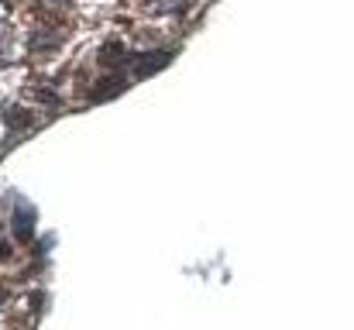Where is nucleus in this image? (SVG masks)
I'll return each instance as SVG.
<instances>
[{
	"mask_svg": "<svg viewBox=\"0 0 354 330\" xmlns=\"http://www.w3.org/2000/svg\"><path fill=\"white\" fill-rule=\"evenodd\" d=\"M169 62H172V52H141V55H131V59H127L134 80H148V76H155L158 69H165Z\"/></svg>",
	"mask_w": 354,
	"mask_h": 330,
	"instance_id": "nucleus-1",
	"label": "nucleus"
},
{
	"mask_svg": "<svg viewBox=\"0 0 354 330\" xmlns=\"http://www.w3.org/2000/svg\"><path fill=\"white\" fill-rule=\"evenodd\" d=\"M14 237H17L21 244H28V241L35 237V210H31V203H24V200L14 203Z\"/></svg>",
	"mask_w": 354,
	"mask_h": 330,
	"instance_id": "nucleus-2",
	"label": "nucleus"
},
{
	"mask_svg": "<svg viewBox=\"0 0 354 330\" xmlns=\"http://www.w3.org/2000/svg\"><path fill=\"white\" fill-rule=\"evenodd\" d=\"M3 124L10 127V131H17V127H31L35 124V113L24 107H7L3 110Z\"/></svg>",
	"mask_w": 354,
	"mask_h": 330,
	"instance_id": "nucleus-5",
	"label": "nucleus"
},
{
	"mask_svg": "<svg viewBox=\"0 0 354 330\" xmlns=\"http://www.w3.org/2000/svg\"><path fill=\"white\" fill-rule=\"evenodd\" d=\"M35 97H41L45 104H55V107H59V97H55L52 90H35Z\"/></svg>",
	"mask_w": 354,
	"mask_h": 330,
	"instance_id": "nucleus-7",
	"label": "nucleus"
},
{
	"mask_svg": "<svg viewBox=\"0 0 354 330\" xmlns=\"http://www.w3.org/2000/svg\"><path fill=\"white\" fill-rule=\"evenodd\" d=\"M3 300H7V293H3V289H0V303H3Z\"/></svg>",
	"mask_w": 354,
	"mask_h": 330,
	"instance_id": "nucleus-9",
	"label": "nucleus"
},
{
	"mask_svg": "<svg viewBox=\"0 0 354 330\" xmlns=\"http://www.w3.org/2000/svg\"><path fill=\"white\" fill-rule=\"evenodd\" d=\"M3 258H10V248H7V241H0V262Z\"/></svg>",
	"mask_w": 354,
	"mask_h": 330,
	"instance_id": "nucleus-8",
	"label": "nucleus"
},
{
	"mask_svg": "<svg viewBox=\"0 0 354 330\" xmlns=\"http://www.w3.org/2000/svg\"><path fill=\"white\" fill-rule=\"evenodd\" d=\"M127 90V76L124 73H114V76H104L97 86H93V93H90V100L93 104H100V100H114Z\"/></svg>",
	"mask_w": 354,
	"mask_h": 330,
	"instance_id": "nucleus-3",
	"label": "nucleus"
},
{
	"mask_svg": "<svg viewBox=\"0 0 354 330\" xmlns=\"http://www.w3.org/2000/svg\"><path fill=\"white\" fill-rule=\"evenodd\" d=\"M59 45H62V38H59V35H35L28 48H31V52H41V48H48V52H52V48H59Z\"/></svg>",
	"mask_w": 354,
	"mask_h": 330,
	"instance_id": "nucleus-6",
	"label": "nucleus"
},
{
	"mask_svg": "<svg viewBox=\"0 0 354 330\" xmlns=\"http://www.w3.org/2000/svg\"><path fill=\"white\" fill-rule=\"evenodd\" d=\"M127 48H124V42L118 38H111L104 48H100V66H107V69H120V66H127Z\"/></svg>",
	"mask_w": 354,
	"mask_h": 330,
	"instance_id": "nucleus-4",
	"label": "nucleus"
}]
</instances>
